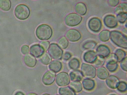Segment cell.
<instances>
[{
	"instance_id": "obj_1",
	"label": "cell",
	"mask_w": 127,
	"mask_h": 95,
	"mask_svg": "<svg viewBox=\"0 0 127 95\" xmlns=\"http://www.w3.org/2000/svg\"><path fill=\"white\" fill-rule=\"evenodd\" d=\"M110 38L112 42L119 47L127 49V38L126 35L119 31L114 30L110 32Z\"/></svg>"
},
{
	"instance_id": "obj_2",
	"label": "cell",
	"mask_w": 127,
	"mask_h": 95,
	"mask_svg": "<svg viewBox=\"0 0 127 95\" xmlns=\"http://www.w3.org/2000/svg\"><path fill=\"white\" fill-rule=\"evenodd\" d=\"M35 34L37 38L41 40H47L52 36V30L49 26L42 24L37 28Z\"/></svg>"
},
{
	"instance_id": "obj_3",
	"label": "cell",
	"mask_w": 127,
	"mask_h": 95,
	"mask_svg": "<svg viewBox=\"0 0 127 95\" xmlns=\"http://www.w3.org/2000/svg\"><path fill=\"white\" fill-rule=\"evenodd\" d=\"M15 16L18 19L24 20L30 16V11L28 6L23 4L18 5L14 10Z\"/></svg>"
},
{
	"instance_id": "obj_4",
	"label": "cell",
	"mask_w": 127,
	"mask_h": 95,
	"mask_svg": "<svg viewBox=\"0 0 127 95\" xmlns=\"http://www.w3.org/2000/svg\"><path fill=\"white\" fill-rule=\"evenodd\" d=\"M81 72L82 76L87 79H93L96 75V69L94 66L86 63H82Z\"/></svg>"
},
{
	"instance_id": "obj_5",
	"label": "cell",
	"mask_w": 127,
	"mask_h": 95,
	"mask_svg": "<svg viewBox=\"0 0 127 95\" xmlns=\"http://www.w3.org/2000/svg\"><path fill=\"white\" fill-rule=\"evenodd\" d=\"M82 18L80 15L76 13H70L66 15L64 19L66 25L69 27H74L81 23Z\"/></svg>"
},
{
	"instance_id": "obj_6",
	"label": "cell",
	"mask_w": 127,
	"mask_h": 95,
	"mask_svg": "<svg viewBox=\"0 0 127 95\" xmlns=\"http://www.w3.org/2000/svg\"><path fill=\"white\" fill-rule=\"evenodd\" d=\"M48 52L51 57L54 59L60 60L63 57V51L57 44H51L48 49Z\"/></svg>"
},
{
	"instance_id": "obj_7",
	"label": "cell",
	"mask_w": 127,
	"mask_h": 95,
	"mask_svg": "<svg viewBox=\"0 0 127 95\" xmlns=\"http://www.w3.org/2000/svg\"><path fill=\"white\" fill-rule=\"evenodd\" d=\"M88 26L89 29L91 31L98 32L101 30L102 24L101 20L98 18L93 17L89 20Z\"/></svg>"
},
{
	"instance_id": "obj_8",
	"label": "cell",
	"mask_w": 127,
	"mask_h": 95,
	"mask_svg": "<svg viewBox=\"0 0 127 95\" xmlns=\"http://www.w3.org/2000/svg\"><path fill=\"white\" fill-rule=\"evenodd\" d=\"M69 77L68 73L65 72H61L58 74L56 78V82L60 87L67 86L70 83Z\"/></svg>"
},
{
	"instance_id": "obj_9",
	"label": "cell",
	"mask_w": 127,
	"mask_h": 95,
	"mask_svg": "<svg viewBox=\"0 0 127 95\" xmlns=\"http://www.w3.org/2000/svg\"><path fill=\"white\" fill-rule=\"evenodd\" d=\"M66 38L72 42L78 41L81 39V35L79 31L75 29H70L67 31L65 33Z\"/></svg>"
},
{
	"instance_id": "obj_10",
	"label": "cell",
	"mask_w": 127,
	"mask_h": 95,
	"mask_svg": "<svg viewBox=\"0 0 127 95\" xmlns=\"http://www.w3.org/2000/svg\"><path fill=\"white\" fill-rule=\"evenodd\" d=\"M104 25L108 28L112 29L117 27L118 21L114 15H106L103 19Z\"/></svg>"
},
{
	"instance_id": "obj_11",
	"label": "cell",
	"mask_w": 127,
	"mask_h": 95,
	"mask_svg": "<svg viewBox=\"0 0 127 95\" xmlns=\"http://www.w3.org/2000/svg\"><path fill=\"white\" fill-rule=\"evenodd\" d=\"M55 77V74L54 72L52 71H48L42 77V82L44 85L46 86L52 85L54 82Z\"/></svg>"
},
{
	"instance_id": "obj_12",
	"label": "cell",
	"mask_w": 127,
	"mask_h": 95,
	"mask_svg": "<svg viewBox=\"0 0 127 95\" xmlns=\"http://www.w3.org/2000/svg\"><path fill=\"white\" fill-rule=\"evenodd\" d=\"M95 53L98 56L106 58L110 54V50L107 46L100 45L97 47Z\"/></svg>"
},
{
	"instance_id": "obj_13",
	"label": "cell",
	"mask_w": 127,
	"mask_h": 95,
	"mask_svg": "<svg viewBox=\"0 0 127 95\" xmlns=\"http://www.w3.org/2000/svg\"><path fill=\"white\" fill-rule=\"evenodd\" d=\"M120 82L119 78L117 76L110 75L106 79L105 83L108 87L113 89H115L117 88Z\"/></svg>"
},
{
	"instance_id": "obj_14",
	"label": "cell",
	"mask_w": 127,
	"mask_h": 95,
	"mask_svg": "<svg viewBox=\"0 0 127 95\" xmlns=\"http://www.w3.org/2000/svg\"><path fill=\"white\" fill-rule=\"evenodd\" d=\"M44 51L40 45L37 44L32 45L30 48V54L36 58L41 56L44 54Z\"/></svg>"
},
{
	"instance_id": "obj_15",
	"label": "cell",
	"mask_w": 127,
	"mask_h": 95,
	"mask_svg": "<svg viewBox=\"0 0 127 95\" xmlns=\"http://www.w3.org/2000/svg\"><path fill=\"white\" fill-rule=\"evenodd\" d=\"M97 57L95 52L93 50H89L84 53L83 59L86 63H93Z\"/></svg>"
},
{
	"instance_id": "obj_16",
	"label": "cell",
	"mask_w": 127,
	"mask_h": 95,
	"mask_svg": "<svg viewBox=\"0 0 127 95\" xmlns=\"http://www.w3.org/2000/svg\"><path fill=\"white\" fill-rule=\"evenodd\" d=\"M23 61L26 65L31 68L34 67L37 63L36 59L30 54L26 55L24 57Z\"/></svg>"
},
{
	"instance_id": "obj_17",
	"label": "cell",
	"mask_w": 127,
	"mask_h": 95,
	"mask_svg": "<svg viewBox=\"0 0 127 95\" xmlns=\"http://www.w3.org/2000/svg\"><path fill=\"white\" fill-rule=\"evenodd\" d=\"M96 74L97 78L101 80H105L109 75L108 70L104 67L98 68L97 69Z\"/></svg>"
},
{
	"instance_id": "obj_18",
	"label": "cell",
	"mask_w": 127,
	"mask_h": 95,
	"mask_svg": "<svg viewBox=\"0 0 127 95\" xmlns=\"http://www.w3.org/2000/svg\"><path fill=\"white\" fill-rule=\"evenodd\" d=\"M74 10L75 12L81 16L85 15L87 13V6L83 2H79L77 3L74 7Z\"/></svg>"
},
{
	"instance_id": "obj_19",
	"label": "cell",
	"mask_w": 127,
	"mask_h": 95,
	"mask_svg": "<svg viewBox=\"0 0 127 95\" xmlns=\"http://www.w3.org/2000/svg\"><path fill=\"white\" fill-rule=\"evenodd\" d=\"M82 84L84 89L88 91L92 90L95 86L94 80L91 79H84L82 81Z\"/></svg>"
},
{
	"instance_id": "obj_20",
	"label": "cell",
	"mask_w": 127,
	"mask_h": 95,
	"mask_svg": "<svg viewBox=\"0 0 127 95\" xmlns=\"http://www.w3.org/2000/svg\"><path fill=\"white\" fill-rule=\"evenodd\" d=\"M62 67V64L61 62L57 60L53 61L49 66V68L50 70L56 73L60 72L61 70Z\"/></svg>"
},
{
	"instance_id": "obj_21",
	"label": "cell",
	"mask_w": 127,
	"mask_h": 95,
	"mask_svg": "<svg viewBox=\"0 0 127 95\" xmlns=\"http://www.w3.org/2000/svg\"><path fill=\"white\" fill-rule=\"evenodd\" d=\"M69 75L71 80L73 81H81L83 78L81 72L77 70L71 72Z\"/></svg>"
},
{
	"instance_id": "obj_22",
	"label": "cell",
	"mask_w": 127,
	"mask_h": 95,
	"mask_svg": "<svg viewBox=\"0 0 127 95\" xmlns=\"http://www.w3.org/2000/svg\"><path fill=\"white\" fill-rule=\"evenodd\" d=\"M114 12L116 15L121 13H127V3L123 2L118 4L114 8Z\"/></svg>"
},
{
	"instance_id": "obj_23",
	"label": "cell",
	"mask_w": 127,
	"mask_h": 95,
	"mask_svg": "<svg viewBox=\"0 0 127 95\" xmlns=\"http://www.w3.org/2000/svg\"><path fill=\"white\" fill-rule=\"evenodd\" d=\"M110 32L108 30H104L100 32L98 35L99 40L103 42L108 41L110 37Z\"/></svg>"
},
{
	"instance_id": "obj_24",
	"label": "cell",
	"mask_w": 127,
	"mask_h": 95,
	"mask_svg": "<svg viewBox=\"0 0 127 95\" xmlns=\"http://www.w3.org/2000/svg\"><path fill=\"white\" fill-rule=\"evenodd\" d=\"M70 87L73 91L76 93H79L82 90V84L79 81H73L70 84Z\"/></svg>"
},
{
	"instance_id": "obj_25",
	"label": "cell",
	"mask_w": 127,
	"mask_h": 95,
	"mask_svg": "<svg viewBox=\"0 0 127 95\" xmlns=\"http://www.w3.org/2000/svg\"><path fill=\"white\" fill-rule=\"evenodd\" d=\"M68 65L71 69L77 70L80 67V62L78 59L75 58H73L69 62Z\"/></svg>"
},
{
	"instance_id": "obj_26",
	"label": "cell",
	"mask_w": 127,
	"mask_h": 95,
	"mask_svg": "<svg viewBox=\"0 0 127 95\" xmlns=\"http://www.w3.org/2000/svg\"><path fill=\"white\" fill-rule=\"evenodd\" d=\"M11 6L10 0H0V8L5 11L9 10Z\"/></svg>"
},
{
	"instance_id": "obj_27",
	"label": "cell",
	"mask_w": 127,
	"mask_h": 95,
	"mask_svg": "<svg viewBox=\"0 0 127 95\" xmlns=\"http://www.w3.org/2000/svg\"><path fill=\"white\" fill-rule=\"evenodd\" d=\"M59 93L61 95H76L75 93L68 87L60 88Z\"/></svg>"
},
{
	"instance_id": "obj_28",
	"label": "cell",
	"mask_w": 127,
	"mask_h": 95,
	"mask_svg": "<svg viewBox=\"0 0 127 95\" xmlns=\"http://www.w3.org/2000/svg\"><path fill=\"white\" fill-rule=\"evenodd\" d=\"M39 60L43 64L47 65L49 64L52 61L50 55L48 53H45L40 57Z\"/></svg>"
},
{
	"instance_id": "obj_29",
	"label": "cell",
	"mask_w": 127,
	"mask_h": 95,
	"mask_svg": "<svg viewBox=\"0 0 127 95\" xmlns=\"http://www.w3.org/2000/svg\"><path fill=\"white\" fill-rule=\"evenodd\" d=\"M97 44V43L95 41L90 40L85 43L82 45V47L85 50H91L94 49Z\"/></svg>"
},
{
	"instance_id": "obj_30",
	"label": "cell",
	"mask_w": 127,
	"mask_h": 95,
	"mask_svg": "<svg viewBox=\"0 0 127 95\" xmlns=\"http://www.w3.org/2000/svg\"><path fill=\"white\" fill-rule=\"evenodd\" d=\"M106 67L107 70L110 72H114L118 69V64L117 63L111 62L106 63Z\"/></svg>"
},
{
	"instance_id": "obj_31",
	"label": "cell",
	"mask_w": 127,
	"mask_h": 95,
	"mask_svg": "<svg viewBox=\"0 0 127 95\" xmlns=\"http://www.w3.org/2000/svg\"><path fill=\"white\" fill-rule=\"evenodd\" d=\"M115 54L116 56L118 61L120 62L123 60L125 58L126 56V53L124 50L120 49H118L116 50Z\"/></svg>"
},
{
	"instance_id": "obj_32",
	"label": "cell",
	"mask_w": 127,
	"mask_h": 95,
	"mask_svg": "<svg viewBox=\"0 0 127 95\" xmlns=\"http://www.w3.org/2000/svg\"><path fill=\"white\" fill-rule=\"evenodd\" d=\"M58 44L60 48L64 49L68 47L69 42L65 37L62 36L59 40Z\"/></svg>"
},
{
	"instance_id": "obj_33",
	"label": "cell",
	"mask_w": 127,
	"mask_h": 95,
	"mask_svg": "<svg viewBox=\"0 0 127 95\" xmlns=\"http://www.w3.org/2000/svg\"><path fill=\"white\" fill-rule=\"evenodd\" d=\"M105 63V59L98 56L92 64L95 67L99 68L103 66Z\"/></svg>"
},
{
	"instance_id": "obj_34",
	"label": "cell",
	"mask_w": 127,
	"mask_h": 95,
	"mask_svg": "<svg viewBox=\"0 0 127 95\" xmlns=\"http://www.w3.org/2000/svg\"><path fill=\"white\" fill-rule=\"evenodd\" d=\"M116 18L118 21L121 24L125 23L127 19V13H122L117 15Z\"/></svg>"
},
{
	"instance_id": "obj_35",
	"label": "cell",
	"mask_w": 127,
	"mask_h": 95,
	"mask_svg": "<svg viewBox=\"0 0 127 95\" xmlns=\"http://www.w3.org/2000/svg\"><path fill=\"white\" fill-rule=\"evenodd\" d=\"M117 89L119 92L124 93L126 92L127 89V83L124 81H121L120 82L117 87Z\"/></svg>"
},
{
	"instance_id": "obj_36",
	"label": "cell",
	"mask_w": 127,
	"mask_h": 95,
	"mask_svg": "<svg viewBox=\"0 0 127 95\" xmlns=\"http://www.w3.org/2000/svg\"><path fill=\"white\" fill-rule=\"evenodd\" d=\"M106 63L111 62H115L118 63V59L117 57L114 53L110 54L109 56L106 57L105 59Z\"/></svg>"
},
{
	"instance_id": "obj_37",
	"label": "cell",
	"mask_w": 127,
	"mask_h": 95,
	"mask_svg": "<svg viewBox=\"0 0 127 95\" xmlns=\"http://www.w3.org/2000/svg\"><path fill=\"white\" fill-rule=\"evenodd\" d=\"M120 67L124 71H127V57H126L120 62Z\"/></svg>"
},
{
	"instance_id": "obj_38",
	"label": "cell",
	"mask_w": 127,
	"mask_h": 95,
	"mask_svg": "<svg viewBox=\"0 0 127 95\" xmlns=\"http://www.w3.org/2000/svg\"><path fill=\"white\" fill-rule=\"evenodd\" d=\"M49 45V42L47 41H42L40 43V45L43 47L44 50L46 51L48 49Z\"/></svg>"
},
{
	"instance_id": "obj_39",
	"label": "cell",
	"mask_w": 127,
	"mask_h": 95,
	"mask_svg": "<svg viewBox=\"0 0 127 95\" xmlns=\"http://www.w3.org/2000/svg\"><path fill=\"white\" fill-rule=\"evenodd\" d=\"M108 2L109 5L111 7H115L119 4L120 1L119 0H109Z\"/></svg>"
},
{
	"instance_id": "obj_40",
	"label": "cell",
	"mask_w": 127,
	"mask_h": 95,
	"mask_svg": "<svg viewBox=\"0 0 127 95\" xmlns=\"http://www.w3.org/2000/svg\"><path fill=\"white\" fill-rule=\"evenodd\" d=\"M29 50V46L27 45H24L22 46L21 48V51L22 54L24 55L27 54Z\"/></svg>"
},
{
	"instance_id": "obj_41",
	"label": "cell",
	"mask_w": 127,
	"mask_h": 95,
	"mask_svg": "<svg viewBox=\"0 0 127 95\" xmlns=\"http://www.w3.org/2000/svg\"><path fill=\"white\" fill-rule=\"evenodd\" d=\"M72 56V55L70 53L68 52H66L64 53L63 55V59L65 61H67L71 58Z\"/></svg>"
},
{
	"instance_id": "obj_42",
	"label": "cell",
	"mask_w": 127,
	"mask_h": 95,
	"mask_svg": "<svg viewBox=\"0 0 127 95\" xmlns=\"http://www.w3.org/2000/svg\"><path fill=\"white\" fill-rule=\"evenodd\" d=\"M14 95H25L24 93L21 91H18Z\"/></svg>"
},
{
	"instance_id": "obj_43",
	"label": "cell",
	"mask_w": 127,
	"mask_h": 95,
	"mask_svg": "<svg viewBox=\"0 0 127 95\" xmlns=\"http://www.w3.org/2000/svg\"><path fill=\"white\" fill-rule=\"evenodd\" d=\"M122 32L124 33L127 34V28L126 27L124 28L122 30Z\"/></svg>"
},
{
	"instance_id": "obj_44",
	"label": "cell",
	"mask_w": 127,
	"mask_h": 95,
	"mask_svg": "<svg viewBox=\"0 0 127 95\" xmlns=\"http://www.w3.org/2000/svg\"><path fill=\"white\" fill-rule=\"evenodd\" d=\"M27 95H37V94L34 93H30L28 94Z\"/></svg>"
},
{
	"instance_id": "obj_45",
	"label": "cell",
	"mask_w": 127,
	"mask_h": 95,
	"mask_svg": "<svg viewBox=\"0 0 127 95\" xmlns=\"http://www.w3.org/2000/svg\"><path fill=\"white\" fill-rule=\"evenodd\" d=\"M42 95H49L48 94H44Z\"/></svg>"
},
{
	"instance_id": "obj_46",
	"label": "cell",
	"mask_w": 127,
	"mask_h": 95,
	"mask_svg": "<svg viewBox=\"0 0 127 95\" xmlns=\"http://www.w3.org/2000/svg\"><path fill=\"white\" fill-rule=\"evenodd\" d=\"M110 95H115V94H111Z\"/></svg>"
},
{
	"instance_id": "obj_47",
	"label": "cell",
	"mask_w": 127,
	"mask_h": 95,
	"mask_svg": "<svg viewBox=\"0 0 127 95\" xmlns=\"http://www.w3.org/2000/svg\"></svg>"
}]
</instances>
